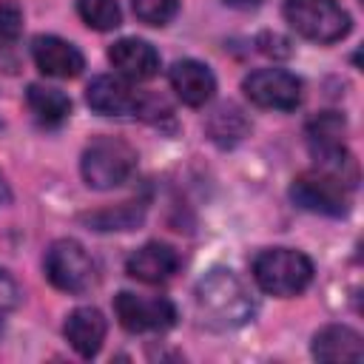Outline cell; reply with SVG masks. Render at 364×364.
Wrapping results in <instances>:
<instances>
[{"instance_id":"1","label":"cell","mask_w":364,"mask_h":364,"mask_svg":"<svg viewBox=\"0 0 364 364\" xmlns=\"http://www.w3.org/2000/svg\"><path fill=\"white\" fill-rule=\"evenodd\" d=\"M196 313L199 318L213 327V330H236L253 318L256 301L245 282L228 270V267H213L208 270L193 290Z\"/></svg>"},{"instance_id":"2","label":"cell","mask_w":364,"mask_h":364,"mask_svg":"<svg viewBox=\"0 0 364 364\" xmlns=\"http://www.w3.org/2000/svg\"><path fill=\"white\" fill-rule=\"evenodd\" d=\"M253 279L270 296H299L313 282V262L293 247H264L253 256Z\"/></svg>"},{"instance_id":"3","label":"cell","mask_w":364,"mask_h":364,"mask_svg":"<svg viewBox=\"0 0 364 364\" xmlns=\"http://www.w3.org/2000/svg\"><path fill=\"white\" fill-rule=\"evenodd\" d=\"M136 171V151L117 136H97L85 145L80 159V173L88 188L111 191L122 185Z\"/></svg>"},{"instance_id":"4","label":"cell","mask_w":364,"mask_h":364,"mask_svg":"<svg viewBox=\"0 0 364 364\" xmlns=\"http://www.w3.org/2000/svg\"><path fill=\"white\" fill-rule=\"evenodd\" d=\"M344 117L336 111H324L307 122V148L321 171L336 173L350 188L355 185V162L344 145Z\"/></svg>"},{"instance_id":"5","label":"cell","mask_w":364,"mask_h":364,"mask_svg":"<svg viewBox=\"0 0 364 364\" xmlns=\"http://www.w3.org/2000/svg\"><path fill=\"white\" fill-rule=\"evenodd\" d=\"M284 20L313 43H336L350 34V14L336 0H284Z\"/></svg>"},{"instance_id":"6","label":"cell","mask_w":364,"mask_h":364,"mask_svg":"<svg viewBox=\"0 0 364 364\" xmlns=\"http://www.w3.org/2000/svg\"><path fill=\"white\" fill-rule=\"evenodd\" d=\"M46 279L63 293H85L97 284V264L74 239H57L43 256Z\"/></svg>"},{"instance_id":"7","label":"cell","mask_w":364,"mask_h":364,"mask_svg":"<svg viewBox=\"0 0 364 364\" xmlns=\"http://www.w3.org/2000/svg\"><path fill=\"white\" fill-rule=\"evenodd\" d=\"M290 199L310 213L344 216L350 210V185L330 171H304L290 185Z\"/></svg>"},{"instance_id":"8","label":"cell","mask_w":364,"mask_h":364,"mask_svg":"<svg viewBox=\"0 0 364 364\" xmlns=\"http://www.w3.org/2000/svg\"><path fill=\"white\" fill-rule=\"evenodd\" d=\"M245 97L270 111H293L301 102V80L284 68H256L242 80Z\"/></svg>"},{"instance_id":"9","label":"cell","mask_w":364,"mask_h":364,"mask_svg":"<svg viewBox=\"0 0 364 364\" xmlns=\"http://www.w3.org/2000/svg\"><path fill=\"white\" fill-rule=\"evenodd\" d=\"M114 313L128 333H156L176 321V307L165 296H136L128 290L117 293Z\"/></svg>"},{"instance_id":"10","label":"cell","mask_w":364,"mask_h":364,"mask_svg":"<svg viewBox=\"0 0 364 364\" xmlns=\"http://www.w3.org/2000/svg\"><path fill=\"white\" fill-rule=\"evenodd\" d=\"M85 102L102 117H131V114L136 117V114H148L154 100L134 91L122 77L100 74L88 82Z\"/></svg>"},{"instance_id":"11","label":"cell","mask_w":364,"mask_h":364,"mask_svg":"<svg viewBox=\"0 0 364 364\" xmlns=\"http://www.w3.org/2000/svg\"><path fill=\"white\" fill-rule=\"evenodd\" d=\"M31 57H34V65L46 77H57V80H71V77H77L85 68L82 51L74 43H68V40H63L57 34H40V37H34Z\"/></svg>"},{"instance_id":"12","label":"cell","mask_w":364,"mask_h":364,"mask_svg":"<svg viewBox=\"0 0 364 364\" xmlns=\"http://www.w3.org/2000/svg\"><path fill=\"white\" fill-rule=\"evenodd\" d=\"M179 264H182V256L176 247L165 242H148L128 256L125 273L145 284H162L179 270Z\"/></svg>"},{"instance_id":"13","label":"cell","mask_w":364,"mask_h":364,"mask_svg":"<svg viewBox=\"0 0 364 364\" xmlns=\"http://www.w3.org/2000/svg\"><path fill=\"white\" fill-rule=\"evenodd\" d=\"M108 60L111 65L134 82H145L151 77L159 74V54L148 40L139 37H122L108 48Z\"/></svg>"},{"instance_id":"14","label":"cell","mask_w":364,"mask_h":364,"mask_svg":"<svg viewBox=\"0 0 364 364\" xmlns=\"http://www.w3.org/2000/svg\"><path fill=\"white\" fill-rule=\"evenodd\" d=\"M168 80H171V88L176 91V97L191 108L210 102L216 94V77L199 60H176L168 71Z\"/></svg>"},{"instance_id":"15","label":"cell","mask_w":364,"mask_h":364,"mask_svg":"<svg viewBox=\"0 0 364 364\" xmlns=\"http://www.w3.org/2000/svg\"><path fill=\"white\" fill-rule=\"evenodd\" d=\"M63 333H65V341L82 355V358H94L105 341V333H108V321L105 316L97 310V307H74L68 316H65V324H63Z\"/></svg>"},{"instance_id":"16","label":"cell","mask_w":364,"mask_h":364,"mask_svg":"<svg viewBox=\"0 0 364 364\" xmlns=\"http://www.w3.org/2000/svg\"><path fill=\"white\" fill-rule=\"evenodd\" d=\"M313 358H318V361H361L364 341L347 324H327L313 336Z\"/></svg>"},{"instance_id":"17","label":"cell","mask_w":364,"mask_h":364,"mask_svg":"<svg viewBox=\"0 0 364 364\" xmlns=\"http://www.w3.org/2000/svg\"><path fill=\"white\" fill-rule=\"evenodd\" d=\"M26 102L31 108V114L37 117V122L43 125H60L68 119L71 114V100L60 91V88H48V85H28L26 91Z\"/></svg>"},{"instance_id":"18","label":"cell","mask_w":364,"mask_h":364,"mask_svg":"<svg viewBox=\"0 0 364 364\" xmlns=\"http://www.w3.org/2000/svg\"><path fill=\"white\" fill-rule=\"evenodd\" d=\"M247 128H250V125H247L245 114H242L239 108H233V105H222V108H216L213 117H210V122H208V134H210V139L219 142L222 148L236 145V142L247 134Z\"/></svg>"},{"instance_id":"19","label":"cell","mask_w":364,"mask_h":364,"mask_svg":"<svg viewBox=\"0 0 364 364\" xmlns=\"http://www.w3.org/2000/svg\"><path fill=\"white\" fill-rule=\"evenodd\" d=\"M94 230H131L134 225H139L142 219V205H134V202H122L117 208H105V210H97V213H88L82 216Z\"/></svg>"},{"instance_id":"20","label":"cell","mask_w":364,"mask_h":364,"mask_svg":"<svg viewBox=\"0 0 364 364\" xmlns=\"http://www.w3.org/2000/svg\"><path fill=\"white\" fill-rule=\"evenodd\" d=\"M77 11H80L82 23L97 31H111L122 20L117 0H77Z\"/></svg>"},{"instance_id":"21","label":"cell","mask_w":364,"mask_h":364,"mask_svg":"<svg viewBox=\"0 0 364 364\" xmlns=\"http://www.w3.org/2000/svg\"><path fill=\"white\" fill-rule=\"evenodd\" d=\"M134 14L148 26H165L176 17L179 0H131Z\"/></svg>"},{"instance_id":"22","label":"cell","mask_w":364,"mask_h":364,"mask_svg":"<svg viewBox=\"0 0 364 364\" xmlns=\"http://www.w3.org/2000/svg\"><path fill=\"white\" fill-rule=\"evenodd\" d=\"M23 31V9L14 0H0V43H14Z\"/></svg>"},{"instance_id":"23","label":"cell","mask_w":364,"mask_h":364,"mask_svg":"<svg viewBox=\"0 0 364 364\" xmlns=\"http://www.w3.org/2000/svg\"><path fill=\"white\" fill-rule=\"evenodd\" d=\"M17 304H20V284L9 270L0 267V316L11 313Z\"/></svg>"},{"instance_id":"24","label":"cell","mask_w":364,"mask_h":364,"mask_svg":"<svg viewBox=\"0 0 364 364\" xmlns=\"http://www.w3.org/2000/svg\"><path fill=\"white\" fill-rule=\"evenodd\" d=\"M228 6H233V9H256L262 0H225Z\"/></svg>"},{"instance_id":"25","label":"cell","mask_w":364,"mask_h":364,"mask_svg":"<svg viewBox=\"0 0 364 364\" xmlns=\"http://www.w3.org/2000/svg\"><path fill=\"white\" fill-rule=\"evenodd\" d=\"M11 202V191H9V185L3 182V176H0V208H6Z\"/></svg>"}]
</instances>
